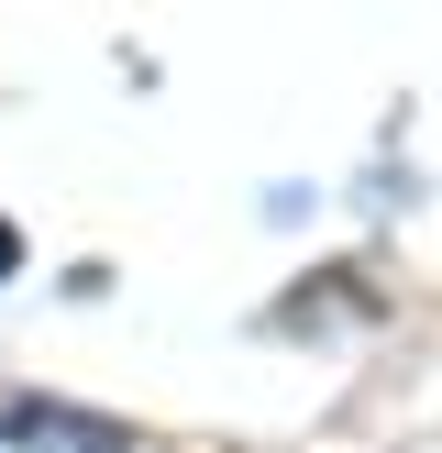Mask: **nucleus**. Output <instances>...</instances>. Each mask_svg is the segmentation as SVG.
Wrapping results in <instances>:
<instances>
[{
  "mask_svg": "<svg viewBox=\"0 0 442 453\" xmlns=\"http://www.w3.org/2000/svg\"><path fill=\"white\" fill-rule=\"evenodd\" d=\"M0 453H133L110 420H78V410H34V398H11L0 410Z\"/></svg>",
  "mask_w": 442,
  "mask_h": 453,
  "instance_id": "nucleus-1",
  "label": "nucleus"
},
{
  "mask_svg": "<svg viewBox=\"0 0 442 453\" xmlns=\"http://www.w3.org/2000/svg\"><path fill=\"white\" fill-rule=\"evenodd\" d=\"M11 265H22V233H11V221H0V277H11Z\"/></svg>",
  "mask_w": 442,
  "mask_h": 453,
  "instance_id": "nucleus-2",
  "label": "nucleus"
}]
</instances>
